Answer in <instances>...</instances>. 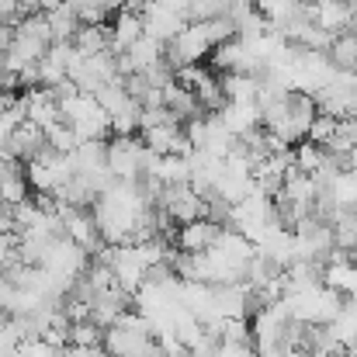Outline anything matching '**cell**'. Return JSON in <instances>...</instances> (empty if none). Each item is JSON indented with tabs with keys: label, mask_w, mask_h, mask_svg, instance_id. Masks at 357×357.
I'll list each match as a JSON object with an SVG mask.
<instances>
[{
	"label": "cell",
	"mask_w": 357,
	"mask_h": 357,
	"mask_svg": "<svg viewBox=\"0 0 357 357\" xmlns=\"http://www.w3.org/2000/svg\"><path fill=\"white\" fill-rule=\"evenodd\" d=\"M28 14H35V7H31V0H0V21L3 24H17L21 17H28Z\"/></svg>",
	"instance_id": "16"
},
{
	"label": "cell",
	"mask_w": 357,
	"mask_h": 357,
	"mask_svg": "<svg viewBox=\"0 0 357 357\" xmlns=\"http://www.w3.org/2000/svg\"><path fill=\"white\" fill-rule=\"evenodd\" d=\"M146 160H149V149L135 135H115L108 142V170H112L115 181L135 184L146 170Z\"/></svg>",
	"instance_id": "1"
},
{
	"label": "cell",
	"mask_w": 357,
	"mask_h": 357,
	"mask_svg": "<svg viewBox=\"0 0 357 357\" xmlns=\"http://www.w3.org/2000/svg\"><path fill=\"white\" fill-rule=\"evenodd\" d=\"M215 357H257V354H253V344H219Z\"/></svg>",
	"instance_id": "17"
},
{
	"label": "cell",
	"mask_w": 357,
	"mask_h": 357,
	"mask_svg": "<svg viewBox=\"0 0 357 357\" xmlns=\"http://www.w3.org/2000/svg\"><path fill=\"white\" fill-rule=\"evenodd\" d=\"M105 340V330L94 323V319H84V323H70V333H66V347H80V351H94L101 347Z\"/></svg>",
	"instance_id": "13"
},
{
	"label": "cell",
	"mask_w": 357,
	"mask_h": 357,
	"mask_svg": "<svg viewBox=\"0 0 357 357\" xmlns=\"http://www.w3.org/2000/svg\"><path fill=\"white\" fill-rule=\"evenodd\" d=\"M45 142H49V149H52V153H59V156H70V153L80 146L77 132H73L66 121H59V125L45 128Z\"/></svg>",
	"instance_id": "14"
},
{
	"label": "cell",
	"mask_w": 357,
	"mask_h": 357,
	"mask_svg": "<svg viewBox=\"0 0 357 357\" xmlns=\"http://www.w3.org/2000/svg\"><path fill=\"white\" fill-rule=\"evenodd\" d=\"M156 208L174 222V226H188L195 219H205V198L191 188V184H170L160 191Z\"/></svg>",
	"instance_id": "2"
},
{
	"label": "cell",
	"mask_w": 357,
	"mask_h": 357,
	"mask_svg": "<svg viewBox=\"0 0 357 357\" xmlns=\"http://www.w3.org/2000/svg\"><path fill=\"white\" fill-rule=\"evenodd\" d=\"M7 45H10V24H3V21H0V52H3Z\"/></svg>",
	"instance_id": "19"
},
{
	"label": "cell",
	"mask_w": 357,
	"mask_h": 357,
	"mask_svg": "<svg viewBox=\"0 0 357 357\" xmlns=\"http://www.w3.org/2000/svg\"><path fill=\"white\" fill-rule=\"evenodd\" d=\"M323 160H326V149L316 146V142H309V139H302V142L291 146V170H298V174H309L312 177L323 167Z\"/></svg>",
	"instance_id": "12"
},
{
	"label": "cell",
	"mask_w": 357,
	"mask_h": 357,
	"mask_svg": "<svg viewBox=\"0 0 357 357\" xmlns=\"http://www.w3.org/2000/svg\"><path fill=\"white\" fill-rule=\"evenodd\" d=\"M222 236V226H215L212 219H195L188 226H177L174 233V250L177 253H208Z\"/></svg>",
	"instance_id": "5"
},
{
	"label": "cell",
	"mask_w": 357,
	"mask_h": 357,
	"mask_svg": "<svg viewBox=\"0 0 357 357\" xmlns=\"http://www.w3.org/2000/svg\"><path fill=\"white\" fill-rule=\"evenodd\" d=\"M323 288L337 291L344 302L357 298V264L347 253H340V250L330 253V260L323 264Z\"/></svg>",
	"instance_id": "4"
},
{
	"label": "cell",
	"mask_w": 357,
	"mask_h": 357,
	"mask_svg": "<svg viewBox=\"0 0 357 357\" xmlns=\"http://www.w3.org/2000/svg\"><path fill=\"white\" fill-rule=\"evenodd\" d=\"M31 195L28 188V177H24V163L10 160V156H0V208H17L24 205Z\"/></svg>",
	"instance_id": "6"
},
{
	"label": "cell",
	"mask_w": 357,
	"mask_h": 357,
	"mask_svg": "<svg viewBox=\"0 0 357 357\" xmlns=\"http://www.w3.org/2000/svg\"><path fill=\"white\" fill-rule=\"evenodd\" d=\"M49 24V38L52 42H70L80 28V14H77V0H63L59 7H52L49 14H42Z\"/></svg>",
	"instance_id": "9"
},
{
	"label": "cell",
	"mask_w": 357,
	"mask_h": 357,
	"mask_svg": "<svg viewBox=\"0 0 357 357\" xmlns=\"http://www.w3.org/2000/svg\"><path fill=\"white\" fill-rule=\"evenodd\" d=\"M70 45L80 52V59H91V56L112 52V49H108V24H80L77 35L70 38Z\"/></svg>",
	"instance_id": "11"
},
{
	"label": "cell",
	"mask_w": 357,
	"mask_h": 357,
	"mask_svg": "<svg viewBox=\"0 0 357 357\" xmlns=\"http://www.w3.org/2000/svg\"><path fill=\"white\" fill-rule=\"evenodd\" d=\"M337 128H340V121H337V119H330V115H316V119H312V125H309V135H305V139L326 149V142L337 135Z\"/></svg>",
	"instance_id": "15"
},
{
	"label": "cell",
	"mask_w": 357,
	"mask_h": 357,
	"mask_svg": "<svg viewBox=\"0 0 357 357\" xmlns=\"http://www.w3.org/2000/svg\"><path fill=\"white\" fill-rule=\"evenodd\" d=\"M163 108L170 112V119L177 121V125H184V121L205 115V112H202V105H198V98H195L188 87H181L177 80L163 87Z\"/></svg>",
	"instance_id": "7"
},
{
	"label": "cell",
	"mask_w": 357,
	"mask_h": 357,
	"mask_svg": "<svg viewBox=\"0 0 357 357\" xmlns=\"http://www.w3.org/2000/svg\"><path fill=\"white\" fill-rule=\"evenodd\" d=\"M45 149H49L45 132H42L38 125H31V121L14 125V128L7 132V142H3V156H10V160H17V163H31V160H38Z\"/></svg>",
	"instance_id": "3"
},
{
	"label": "cell",
	"mask_w": 357,
	"mask_h": 357,
	"mask_svg": "<svg viewBox=\"0 0 357 357\" xmlns=\"http://www.w3.org/2000/svg\"><path fill=\"white\" fill-rule=\"evenodd\" d=\"M323 56H326V63H330L333 73H357V35L354 31L333 35Z\"/></svg>",
	"instance_id": "8"
},
{
	"label": "cell",
	"mask_w": 357,
	"mask_h": 357,
	"mask_svg": "<svg viewBox=\"0 0 357 357\" xmlns=\"http://www.w3.org/2000/svg\"><path fill=\"white\" fill-rule=\"evenodd\" d=\"M31 3H35V0H31Z\"/></svg>",
	"instance_id": "20"
},
{
	"label": "cell",
	"mask_w": 357,
	"mask_h": 357,
	"mask_svg": "<svg viewBox=\"0 0 357 357\" xmlns=\"http://www.w3.org/2000/svg\"><path fill=\"white\" fill-rule=\"evenodd\" d=\"M10 302H14V284L0 274V312H7V309H10Z\"/></svg>",
	"instance_id": "18"
},
{
	"label": "cell",
	"mask_w": 357,
	"mask_h": 357,
	"mask_svg": "<svg viewBox=\"0 0 357 357\" xmlns=\"http://www.w3.org/2000/svg\"><path fill=\"white\" fill-rule=\"evenodd\" d=\"M253 7L267 21L271 31H281L284 24H291L302 14V0H253Z\"/></svg>",
	"instance_id": "10"
}]
</instances>
